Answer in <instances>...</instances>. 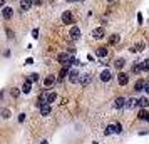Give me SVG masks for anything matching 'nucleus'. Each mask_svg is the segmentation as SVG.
Masks as SVG:
<instances>
[{
	"label": "nucleus",
	"instance_id": "obj_1",
	"mask_svg": "<svg viewBox=\"0 0 149 144\" xmlns=\"http://www.w3.org/2000/svg\"><path fill=\"white\" fill-rule=\"evenodd\" d=\"M69 81H70L72 84L81 82V77H79V72H77V70H69Z\"/></svg>",
	"mask_w": 149,
	"mask_h": 144
},
{
	"label": "nucleus",
	"instance_id": "obj_2",
	"mask_svg": "<svg viewBox=\"0 0 149 144\" xmlns=\"http://www.w3.org/2000/svg\"><path fill=\"white\" fill-rule=\"evenodd\" d=\"M104 35H106V30H104L102 27L94 29V30H92V37H94V39H97V40H99V39H102Z\"/></svg>",
	"mask_w": 149,
	"mask_h": 144
},
{
	"label": "nucleus",
	"instance_id": "obj_3",
	"mask_svg": "<svg viewBox=\"0 0 149 144\" xmlns=\"http://www.w3.org/2000/svg\"><path fill=\"white\" fill-rule=\"evenodd\" d=\"M62 22H64V24H69V25L74 24V17H72V14H70V12H64V14H62Z\"/></svg>",
	"mask_w": 149,
	"mask_h": 144
},
{
	"label": "nucleus",
	"instance_id": "obj_4",
	"mask_svg": "<svg viewBox=\"0 0 149 144\" xmlns=\"http://www.w3.org/2000/svg\"><path fill=\"white\" fill-rule=\"evenodd\" d=\"M2 15H3V19L10 20V19H12V15H14V8H10V7H3V10H2Z\"/></svg>",
	"mask_w": 149,
	"mask_h": 144
},
{
	"label": "nucleus",
	"instance_id": "obj_5",
	"mask_svg": "<svg viewBox=\"0 0 149 144\" xmlns=\"http://www.w3.org/2000/svg\"><path fill=\"white\" fill-rule=\"evenodd\" d=\"M69 35H70V39H72V40H77V39L81 37V29H79V27H72Z\"/></svg>",
	"mask_w": 149,
	"mask_h": 144
},
{
	"label": "nucleus",
	"instance_id": "obj_6",
	"mask_svg": "<svg viewBox=\"0 0 149 144\" xmlns=\"http://www.w3.org/2000/svg\"><path fill=\"white\" fill-rule=\"evenodd\" d=\"M117 82L121 84V86H126V84L129 82L127 74H124V72H119V76H117Z\"/></svg>",
	"mask_w": 149,
	"mask_h": 144
},
{
	"label": "nucleus",
	"instance_id": "obj_7",
	"mask_svg": "<svg viewBox=\"0 0 149 144\" xmlns=\"http://www.w3.org/2000/svg\"><path fill=\"white\" fill-rule=\"evenodd\" d=\"M57 61L61 62V64H64V65H65V64L70 61V57H69V54H65V52H64V54H59V55H57Z\"/></svg>",
	"mask_w": 149,
	"mask_h": 144
},
{
	"label": "nucleus",
	"instance_id": "obj_8",
	"mask_svg": "<svg viewBox=\"0 0 149 144\" xmlns=\"http://www.w3.org/2000/svg\"><path fill=\"white\" fill-rule=\"evenodd\" d=\"M111 79H112V76H111V72H109L107 69H106V70H102V74H101V81H102V82H109Z\"/></svg>",
	"mask_w": 149,
	"mask_h": 144
},
{
	"label": "nucleus",
	"instance_id": "obj_9",
	"mask_svg": "<svg viewBox=\"0 0 149 144\" xmlns=\"http://www.w3.org/2000/svg\"><path fill=\"white\" fill-rule=\"evenodd\" d=\"M126 102H127V101H126L124 97H117V99H116V107H117V109H122V107L127 106Z\"/></svg>",
	"mask_w": 149,
	"mask_h": 144
},
{
	"label": "nucleus",
	"instance_id": "obj_10",
	"mask_svg": "<svg viewBox=\"0 0 149 144\" xmlns=\"http://www.w3.org/2000/svg\"><path fill=\"white\" fill-rule=\"evenodd\" d=\"M32 90V81H25V84H24V87H22V92H25V94H29Z\"/></svg>",
	"mask_w": 149,
	"mask_h": 144
},
{
	"label": "nucleus",
	"instance_id": "obj_11",
	"mask_svg": "<svg viewBox=\"0 0 149 144\" xmlns=\"http://www.w3.org/2000/svg\"><path fill=\"white\" fill-rule=\"evenodd\" d=\"M144 87H146V82H144V81H137V82L134 84V89L137 90V92L144 90Z\"/></svg>",
	"mask_w": 149,
	"mask_h": 144
},
{
	"label": "nucleus",
	"instance_id": "obj_12",
	"mask_svg": "<svg viewBox=\"0 0 149 144\" xmlns=\"http://www.w3.org/2000/svg\"><path fill=\"white\" fill-rule=\"evenodd\" d=\"M137 106H139V101H137V99H129L126 107H129V109H134V107H137Z\"/></svg>",
	"mask_w": 149,
	"mask_h": 144
},
{
	"label": "nucleus",
	"instance_id": "obj_13",
	"mask_svg": "<svg viewBox=\"0 0 149 144\" xmlns=\"http://www.w3.org/2000/svg\"><path fill=\"white\" fill-rule=\"evenodd\" d=\"M137 117H139L141 121H149V112L146 109H142L141 112H139V116H137Z\"/></svg>",
	"mask_w": 149,
	"mask_h": 144
},
{
	"label": "nucleus",
	"instance_id": "obj_14",
	"mask_svg": "<svg viewBox=\"0 0 149 144\" xmlns=\"http://www.w3.org/2000/svg\"><path fill=\"white\" fill-rule=\"evenodd\" d=\"M30 5H32V2H30V0H20V8H22V10H29Z\"/></svg>",
	"mask_w": 149,
	"mask_h": 144
},
{
	"label": "nucleus",
	"instance_id": "obj_15",
	"mask_svg": "<svg viewBox=\"0 0 149 144\" xmlns=\"http://www.w3.org/2000/svg\"><path fill=\"white\" fill-rule=\"evenodd\" d=\"M91 82V74H84V77H81V86H87Z\"/></svg>",
	"mask_w": 149,
	"mask_h": 144
},
{
	"label": "nucleus",
	"instance_id": "obj_16",
	"mask_svg": "<svg viewBox=\"0 0 149 144\" xmlns=\"http://www.w3.org/2000/svg\"><path fill=\"white\" fill-rule=\"evenodd\" d=\"M54 76H47L45 77V81H44V86H45V87H49V86H52V84H54Z\"/></svg>",
	"mask_w": 149,
	"mask_h": 144
},
{
	"label": "nucleus",
	"instance_id": "obj_17",
	"mask_svg": "<svg viewBox=\"0 0 149 144\" xmlns=\"http://www.w3.org/2000/svg\"><path fill=\"white\" fill-rule=\"evenodd\" d=\"M141 70H142V65H141V62H136L134 65H132V72H134V74H139Z\"/></svg>",
	"mask_w": 149,
	"mask_h": 144
},
{
	"label": "nucleus",
	"instance_id": "obj_18",
	"mask_svg": "<svg viewBox=\"0 0 149 144\" xmlns=\"http://www.w3.org/2000/svg\"><path fill=\"white\" fill-rule=\"evenodd\" d=\"M55 99H57V94H55V92H49V94H47V102L49 104H52Z\"/></svg>",
	"mask_w": 149,
	"mask_h": 144
},
{
	"label": "nucleus",
	"instance_id": "obj_19",
	"mask_svg": "<svg viewBox=\"0 0 149 144\" xmlns=\"http://www.w3.org/2000/svg\"><path fill=\"white\" fill-rule=\"evenodd\" d=\"M139 106H141L142 109H146L149 106V101H148V97H142V99H139Z\"/></svg>",
	"mask_w": 149,
	"mask_h": 144
},
{
	"label": "nucleus",
	"instance_id": "obj_20",
	"mask_svg": "<svg viewBox=\"0 0 149 144\" xmlns=\"http://www.w3.org/2000/svg\"><path fill=\"white\" fill-rule=\"evenodd\" d=\"M142 49H144V44H142V42H139V44H136L134 47L131 49V50H132V52H141Z\"/></svg>",
	"mask_w": 149,
	"mask_h": 144
},
{
	"label": "nucleus",
	"instance_id": "obj_21",
	"mask_svg": "<svg viewBox=\"0 0 149 144\" xmlns=\"http://www.w3.org/2000/svg\"><path fill=\"white\" fill-rule=\"evenodd\" d=\"M97 55H99V57H106V55H107V49L106 47H99L97 49Z\"/></svg>",
	"mask_w": 149,
	"mask_h": 144
},
{
	"label": "nucleus",
	"instance_id": "obj_22",
	"mask_svg": "<svg viewBox=\"0 0 149 144\" xmlns=\"http://www.w3.org/2000/svg\"><path fill=\"white\" fill-rule=\"evenodd\" d=\"M40 112H42V116H49L50 114V106H44V107H40Z\"/></svg>",
	"mask_w": 149,
	"mask_h": 144
},
{
	"label": "nucleus",
	"instance_id": "obj_23",
	"mask_svg": "<svg viewBox=\"0 0 149 144\" xmlns=\"http://www.w3.org/2000/svg\"><path fill=\"white\" fill-rule=\"evenodd\" d=\"M124 64H126V61H124V59H117V61L114 62V65H116L117 69H119V70H121V69L124 67Z\"/></svg>",
	"mask_w": 149,
	"mask_h": 144
},
{
	"label": "nucleus",
	"instance_id": "obj_24",
	"mask_svg": "<svg viewBox=\"0 0 149 144\" xmlns=\"http://www.w3.org/2000/svg\"><path fill=\"white\" fill-rule=\"evenodd\" d=\"M119 39H121V35L114 34L112 37H111V39H109V44H112V45H114V44H117V42H119Z\"/></svg>",
	"mask_w": 149,
	"mask_h": 144
},
{
	"label": "nucleus",
	"instance_id": "obj_25",
	"mask_svg": "<svg viewBox=\"0 0 149 144\" xmlns=\"http://www.w3.org/2000/svg\"><path fill=\"white\" fill-rule=\"evenodd\" d=\"M141 65H142V70H149V59H144L141 62Z\"/></svg>",
	"mask_w": 149,
	"mask_h": 144
},
{
	"label": "nucleus",
	"instance_id": "obj_26",
	"mask_svg": "<svg viewBox=\"0 0 149 144\" xmlns=\"http://www.w3.org/2000/svg\"><path fill=\"white\" fill-rule=\"evenodd\" d=\"M112 132H116V126H107V129H106V134H112Z\"/></svg>",
	"mask_w": 149,
	"mask_h": 144
},
{
	"label": "nucleus",
	"instance_id": "obj_27",
	"mask_svg": "<svg viewBox=\"0 0 149 144\" xmlns=\"http://www.w3.org/2000/svg\"><path fill=\"white\" fill-rule=\"evenodd\" d=\"M67 74H69L67 67H64V69H62V70H61V74H59V77H61V79H64V77L67 76Z\"/></svg>",
	"mask_w": 149,
	"mask_h": 144
},
{
	"label": "nucleus",
	"instance_id": "obj_28",
	"mask_svg": "<svg viewBox=\"0 0 149 144\" xmlns=\"http://www.w3.org/2000/svg\"><path fill=\"white\" fill-rule=\"evenodd\" d=\"M2 117H3V119H8V117H10V111L3 109V111H2Z\"/></svg>",
	"mask_w": 149,
	"mask_h": 144
},
{
	"label": "nucleus",
	"instance_id": "obj_29",
	"mask_svg": "<svg viewBox=\"0 0 149 144\" xmlns=\"http://www.w3.org/2000/svg\"><path fill=\"white\" fill-rule=\"evenodd\" d=\"M29 81L35 82V81H39V76H37V74H30V79H29Z\"/></svg>",
	"mask_w": 149,
	"mask_h": 144
},
{
	"label": "nucleus",
	"instance_id": "obj_30",
	"mask_svg": "<svg viewBox=\"0 0 149 144\" xmlns=\"http://www.w3.org/2000/svg\"><path fill=\"white\" fill-rule=\"evenodd\" d=\"M116 132H117V134H121L122 132V126L121 124H116Z\"/></svg>",
	"mask_w": 149,
	"mask_h": 144
},
{
	"label": "nucleus",
	"instance_id": "obj_31",
	"mask_svg": "<svg viewBox=\"0 0 149 144\" xmlns=\"http://www.w3.org/2000/svg\"><path fill=\"white\" fill-rule=\"evenodd\" d=\"M42 2H44V0H32L34 5H42Z\"/></svg>",
	"mask_w": 149,
	"mask_h": 144
},
{
	"label": "nucleus",
	"instance_id": "obj_32",
	"mask_svg": "<svg viewBox=\"0 0 149 144\" xmlns=\"http://www.w3.org/2000/svg\"><path fill=\"white\" fill-rule=\"evenodd\" d=\"M12 96H14V97L19 96V89H12Z\"/></svg>",
	"mask_w": 149,
	"mask_h": 144
},
{
	"label": "nucleus",
	"instance_id": "obj_33",
	"mask_svg": "<svg viewBox=\"0 0 149 144\" xmlns=\"http://www.w3.org/2000/svg\"><path fill=\"white\" fill-rule=\"evenodd\" d=\"M19 121H20V122H24V121H25V114H20V116H19Z\"/></svg>",
	"mask_w": 149,
	"mask_h": 144
},
{
	"label": "nucleus",
	"instance_id": "obj_34",
	"mask_svg": "<svg viewBox=\"0 0 149 144\" xmlns=\"http://www.w3.org/2000/svg\"><path fill=\"white\" fill-rule=\"evenodd\" d=\"M32 35H34V37H35V39H37V37H39V30H37V29H35V30H34V32H32Z\"/></svg>",
	"mask_w": 149,
	"mask_h": 144
},
{
	"label": "nucleus",
	"instance_id": "obj_35",
	"mask_svg": "<svg viewBox=\"0 0 149 144\" xmlns=\"http://www.w3.org/2000/svg\"><path fill=\"white\" fill-rule=\"evenodd\" d=\"M144 90H146V92H148V94H149V81H148V82H146V87H144Z\"/></svg>",
	"mask_w": 149,
	"mask_h": 144
},
{
	"label": "nucleus",
	"instance_id": "obj_36",
	"mask_svg": "<svg viewBox=\"0 0 149 144\" xmlns=\"http://www.w3.org/2000/svg\"><path fill=\"white\" fill-rule=\"evenodd\" d=\"M137 20H139V24H142V15L137 14Z\"/></svg>",
	"mask_w": 149,
	"mask_h": 144
},
{
	"label": "nucleus",
	"instance_id": "obj_37",
	"mask_svg": "<svg viewBox=\"0 0 149 144\" xmlns=\"http://www.w3.org/2000/svg\"><path fill=\"white\" fill-rule=\"evenodd\" d=\"M67 2H79V0H67Z\"/></svg>",
	"mask_w": 149,
	"mask_h": 144
},
{
	"label": "nucleus",
	"instance_id": "obj_38",
	"mask_svg": "<svg viewBox=\"0 0 149 144\" xmlns=\"http://www.w3.org/2000/svg\"><path fill=\"white\" fill-rule=\"evenodd\" d=\"M42 144H47V143H45V141H44V143H42Z\"/></svg>",
	"mask_w": 149,
	"mask_h": 144
},
{
	"label": "nucleus",
	"instance_id": "obj_39",
	"mask_svg": "<svg viewBox=\"0 0 149 144\" xmlns=\"http://www.w3.org/2000/svg\"><path fill=\"white\" fill-rule=\"evenodd\" d=\"M107 2H112V0H107Z\"/></svg>",
	"mask_w": 149,
	"mask_h": 144
}]
</instances>
